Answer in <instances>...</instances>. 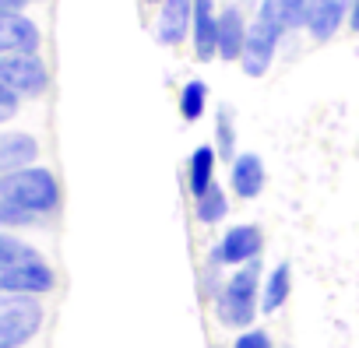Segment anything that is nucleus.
<instances>
[{
  "label": "nucleus",
  "mask_w": 359,
  "mask_h": 348,
  "mask_svg": "<svg viewBox=\"0 0 359 348\" xmlns=\"http://www.w3.org/2000/svg\"><path fill=\"white\" fill-rule=\"evenodd\" d=\"M53 288V264L32 243L0 229V295H46Z\"/></svg>",
  "instance_id": "obj_1"
},
{
  "label": "nucleus",
  "mask_w": 359,
  "mask_h": 348,
  "mask_svg": "<svg viewBox=\"0 0 359 348\" xmlns=\"http://www.w3.org/2000/svg\"><path fill=\"white\" fill-rule=\"evenodd\" d=\"M261 281H264V267L261 260H250L243 267H236L219 295L212 299V309H215V320L229 330H247L254 327L257 313H261Z\"/></svg>",
  "instance_id": "obj_2"
},
{
  "label": "nucleus",
  "mask_w": 359,
  "mask_h": 348,
  "mask_svg": "<svg viewBox=\"0 0 359 348\" xmlns=\"http://www.w3.org/2000/svg\"><path fill=\"white\" fill-rule=\"evenodd\" d=\"M0 201H8L43 222L60 208V183L53 176V169L25 165V169H15L8 176H0Z\"/></svg>",
  "instance_id": "obj_3"
},
{
  "label": "nucleus",
  "mask_w": 359,
  "mask_h": 348,
  "mask_svg": "<svg viewBox=\"0 0 359 348\" xmlns=\"http://www.w3.org/2000/svg\"><path fill=\"white\" fill-rule=\"evenodd\" d=\"M39 295H0V348H25L43 330Z\"/></svg>",
  "instance_id": "obj_4"
},
{
  "label": "nucleus",
  "mask_w": 359,
  "mask_h": 348,
  "mask_svg": "<svg viewBox=\"0 0 359 348\" xmlns=\"http://www.w3.org/2000/svg\"><path fill=\"white\" fill-rule=\"evenodd\" d=\"M285 36H289V32H285L275 18L254 11L250 29H247V43H243V57H240V71H243L247 78H264V74L271 71V64H275V57H278Z\"/></svg>",
  "instance_id": "obj_5"
},
{
  "label": "nucleus",
  "mask_w": 359,
  "mask_h": 348,
  "mask_svg": "<svg viewBox=\"0 0 359 348\" xmlns=\"http://www.w3.org/2000/svg\"><path fill=\"white\" fill-rule=\"evenodd\" d=\"M0 85H4L18 102L39 99L50 88V67L39 53H18L0 60Z\"/></svg>",
  "instance_id": "obj_6"
},
{
  "label": "nucleus",
  "mask_w": 359,
  "mask_h": 348,
  "mask_svg": "<svg viewBox=\"0 0 359 348\" xmlns=\"http://www.w3.org/2000/svg\"><path fill=\"white\" fill-rule=\"evenodd\" d=\"M261 253H264V232L254 225V222H240V225H229L226 232H222V239L212 246V253H208V264H215V267H243V264H250V260H261Z\"/></svg>",
  "instance_id": "obj_7"
},
{
  "label": "nucleus",
  "mask_w": 359,
  "mask_h": 348,
  "mask_svg": "<svg viewBox=\"0 0 359 348\" xmlns=\"http://www.w3.org/2000/svg\"><path fill=\"white\" fill-rule=\"evenodd\" d=\"M191 25H194V0H162L155 11V43L158 46H184L191 43Z\"/></svg>",
  "instance_id": "obj_8"
},
{
  "label": "nucleus",
  "mask_w": 359,
  "mask_h": 348,
  "mask_svg": "<svg viewBox=\"0 0 359 348\" xmlns=\"http://www.w3.org/2000/svg\"><path fill=\"white\" fill-rule=\"evenodd\" d=\"M268 187V165L257 151H240L229 162V194H236L240 201H254L261 197Z\"/></svg>",
  "instance_id": "obj_9"
},
{
  "label": "nucleus",
  "mask_w": 359,
  "mask_h": 348,
  "mask_svg": "<svg viewBox=\"0 0 359 348\" xmlns=\"http://www.w3.org/2000/svg\"><path fill=\"white\" fill-rule=\"evenodd\" d=\"M348 8H352V0H310L303 32L313 43H331L348 25Z\"/></svg>",
  "instance_id": "obj_10"
},
{
  "label": "nucleus",
  "mask_w": 359,
  "mask_h": 348,
  "mask_svg": "<svg viewBox=\"0 0 359 348\" xmlns=\"http://www.w3.org/2000/svg\"><path fill=\"white\" fill-rule=\"evenodd\" d=\"M219 0H194L191 46L198 60H219Z\"/></svg>",
  "instance_id": "obj_11"
},
{
  "label": "nucleus",
  "mask_w": 359,
  "mask_h": 348,
  "mask_svg": "<svg viewBox=\"0 0 359 348\" xmlns=\"http://www.w3.org/2000/svg\"><path fill=\"white\" fill-rule=\"evenodd\" d=\"M39 46H43V32L25 11L0 18V60L18 53H39Z\"/></svg>",
  "instance_id": "obj_12"
},
{
  "label": "nucleus",
  "mask_w": 359,
  "mask_h": 348,
  "mask_svg": "<svg viewBox=\"0 0 359 348\" xmlns=\"http://www.w3.org/2000/svg\"><path fill=\"white\" fill-rule=\"evenodd\" d=\"M247 29H250V18L240 4H226L219 11V60L222 64H240Z\"/></svg>",
  "instance_id": "obj_13"
},
{
  "label": "nucleus",
  "mask_w": 359,
  "mask_h": 348,
  "mask_svg": "<svg viewBox=\"0 0 359 348\" xmlns=\"http://www.w3.org/2000/svg\"><path fill=\"white\" fill-rule=\"evenodd\" d=\"M39 162V141L29 130H0V176Z\"/></svg>",
  "instance_id": "obj_14"
},
{
  "label": "nucleus",
  "mask_w": 359,
  "mask_h": 348,
  "mask_svg": "<svg viewBox=\"0 0 359 348\" xmlns=\"http://www.w3.org/2000/svg\"><path fill=\"white\" fill-rule=\"evenodd\" d=\"M215 169H219V151L215 144H198L187 158V190L191 197H201L208 187H215Z\"/></svg>",
  "instance_id": "obj_15"
},
{
  "label": "nucleus",
  "mask_w": 359,
  "mask_h": 348,
  "mask_svg": "<svg viewBox=\"0 0 359 348\" xmlns=\"http://www.w3.org/2000/svg\"><path fill=\"white\" fill-rule=\"evenodd\" d=\"M292 295V267L282 260L275 264L271 271H264V281H261V313L264 316H275Z\"/></svg>",
  "instance_id": "obj_16"
},
{
  "label": "nucleus",
  "mask_w": 359,
  "mask_h": 348,
  "mask_svg": "<svg viewBox=\"0 0 359 348\" xmlns=\"http://www.w3.org/2000/svg\"><path fill=\"white\" fill-rule=\"evenodd\" d=\"M194 218L201 225H222L229 218V190H222V183H215L201 197H194Z\"/></svg>",
  "instance_id": "obj_17"
},
{
  "label": "nucleus",
  "mask_w": 359,
  "mask_h": 348,
  "mask_svg": "<svg viewBox=\"0 0 359 348\" xmlns=\"http://www.w3.org/2000/svg\"><path fill=\"white\" fill-rule=\"evenodd\" d=\"M208 99H212V92H208V81H201V78H191V81H184V88H180V99H176V106H180V116H184L187 123H198V120L208 113Z\"/></svg>",
  "instance_id": "obj_18"
},
{
  "label": "nucleus",
  "mask_w": 359,
  "mask_h": 348,
  "mask_svg": "<svg viewBox=\"0 0 359 348\" xmlns=\"http://www.w3.org/2000/svg\"><path fill=\"white\" fill-rule=\"evenodd\" d=\"M215 151H219L222 162H233L240 155V148H236V120H233L229 106H219V113H215Z\"/></svg>",
  "instance_id": "obj_19"
},
{
  "label": "nucleus",
  "mask_w": 359,
  "mask_h": 348,
  "mask_svg": "<svg viewBox=\"0 0 359 348\" xmlns=\"http://www.w3.org/2000/svg\"><path fill=\"white\" fill-rule=\"evenodd\" d=\"M233 348H275V337L264 327H247V330L236 334Z\"/></svg>",
  "instance_id": "obj_20"
},
{
  "label": "nucleus",
  "mask_w": 359,
  "mask_h": 348,
  "mask_svg": "<svg viewBox=\"0 0 359 348\" xmlns=\"http://www.w3.org/2000/svg\"><path fill=\"white\" fill-rule=\"evenodd\" d=\"M18 106H22V102H18V99H15V95L4 88V85H0V123H8V120L18 113Z\"/></svg>",
  "instance_id": "obj_21"
},
{
  "label": "nucleus",
  "mask_w": 359,
  "mask_h": 348,
  "mask_svg": "<svg viewBox=\"0 0 359 348\" xmlns=\"http://www.w3.org/2000/svg\"><path fill=\"white\" fill-rule=\"evenodd\" d=\"M29 4H32V0H0V18H8V15H22Z\"/></svg>",
  "instance_id": "obj_22"
},
{
  "label": "nucleus",
  "mask_w": 359,
  "mask_h": 348,
  "mask_svg": "<svg viewBox=\"0 0 359 348\" xmlns=\"http://www.w3.org/2000/svg\"><path fill=\"white\" fill-rule=\"evenodd\" d=\"M348 29L359 32V0H352V8H348Z\"/></svg>",
  "instance_id": "obj_23"
},
{
  "label": "nucleus",
  "mask_w": 359,
  "mask_h": 348,
  "mask_svg": "<svg viewBox=\"0 0 359 348\" xmlns=\"http://www.w3.org/2000/svg\"><path fill=\"white\" fill-rule=\"evenodd\" d=\"M144 4H155V8H158V4H162V0H144Z\"/></svg>",
  "instance_id": "obj_24"
},
{
  "label": "nucleus",
  "mask_w": 359,
  "mask_h": 348,
  "mask_svg": "<svg viewBox=\"0 0 359 348\" xmlns=\"http://www.w3.org/2000/svg\"><path fill=\"white\" fill-rule=\"evenodd\" d=\"M215 348H219V344H215Z\"/></svg>",
  "instance_id": "obj_25"
}]
</instances>
